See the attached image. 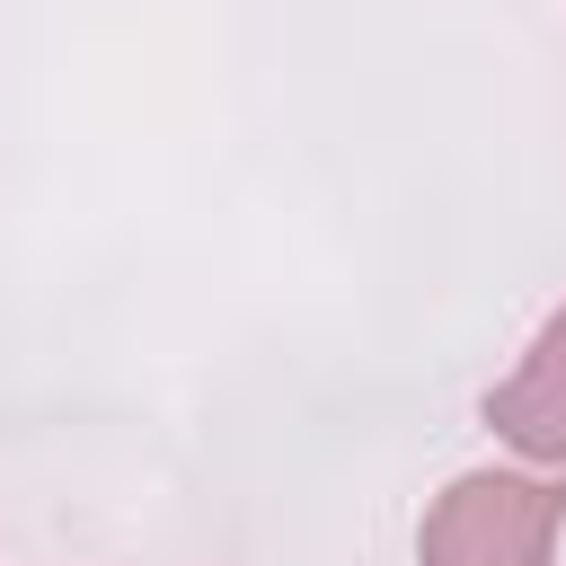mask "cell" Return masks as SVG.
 <instances>
[{"label": "cell", "instance_id": "6da1fadb", "mask_svg": "<svg viewBox=\"0 0 566 566\" xmlns=\"http://www.w3.org/2000/svg\"><path fill=\"white\" fill-rule=\"evenodd\" d=\"M566 522V486L531 469H469L424 504L416 557L424 566H548Z\"/></svg>", "mask_w": 566, "mask_h": 566}, {"label": "cell", "instance_id": "7a4b0ae2", "mask_svg": "<svg viewBox=\"0 0 566 566\" xmlns=\"http://www.w3.org/2000/svg\"><path fill=\"white\" fill-rule=\"evenodd\" d=\"M486 424H495L522 460L566 469V301H557V310H548V327L531 336L522 371L486 389Z\"/></svg>", "mask_w": 566, "mask_h": 566}]
</instances>
